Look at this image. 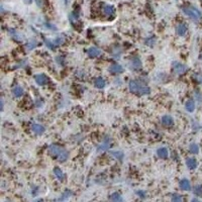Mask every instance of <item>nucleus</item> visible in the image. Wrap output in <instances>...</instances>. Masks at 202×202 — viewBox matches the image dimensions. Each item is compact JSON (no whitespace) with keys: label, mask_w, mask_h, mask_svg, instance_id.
Returning a JSON list of instances; mask_svg holds the SVG:
<instances>
[{"label":"nucleus","mask_w":202,"mask_h":202,"mask_svg":"<svg viewBox=\"0 0 202 202\" xmlns=\"http://www.w3.org/2000/svg\"><path fill=\"white\" fill-rule=\"evenodd\" d=\"M179 186L183 191H190L191 190V183L188 179H182L179 183Z\"/></svg>","instance_id":"obj_10"},{"label":"nucleus","mask_w":202,"mask_h":202,"mask_svg":"<svg viewBox=\"0 0 202 202\" xmlns=\"http://www.w3.org/2000/svg\"><path fill=\"white\" fill-rule=\"evenodd\" d=\"M182 10L187 16H189L190 18H192V19L195 20V21L199 20L202 17L201 11L194 6H185V7H183Z\"/></svg>","instance_id":"obj_3"},{"label":"nucleus","mask_w":202,"mask_h":202,"mask_svg":"<svg viewBox=\"0 0 202 202\" xmlns=\"http://www.w3.org/2000/svg\"><path fill=\"white\" fill-rule=\"evenodd\" d=\"M195 78H196V80H197L199 83H202V75H201V74H197V75H195Z\"/></svg>","instance_id":"obj_32"},{"label":"nucleus","mask_w":202,"mask_h":202,"mask_svg":"<svg viewBox=\"0 0 202 202\" xmlns=\"http://www.w3.org/2000/svg\"><path fill=\"white\" fill-rule=\"evenodd\" d=\"M35 2H36V4H38V6H43V1L42 0H35Z\"/></svg>","instance_id":"obj_34"},{"label":"nucleus","mask_w":202,"mask_h":202,"mask_svg":"<svg viewBox=\"0 0 202 202\" xmlns=\"http://www.w3.org/2000/svg\"><path fill=\"white\" fill-rule=\"evenodd\" d=\"M87 54H88V56H89L90 58H97V57H99L102 54V52H101L100 49H98V47H90V49L87 51Z\"/></svg>","instance_id":"obj_8"},{"label":"nucleus","mask_w":202,"mask_h":202,"mask_svg":"<svg viewBox=\"0 0 202 202\" xmlns=\"http://www.w3.org/2000/svg\"><path fill=\"white\" fill-rule=\"evenodd\" d=\"M189 150L191 154H194V155H196V154L199 153V146H198L197 144H191L189 146Z\"/></svg>","instance_id":"obj_23"},{"label":"nucleus","mask_w":202,"mask_h":202,"mask_svg":"<svg viewBox=\"0 0 202 202\" xmlns=\"http://www.w3.org/2000/svg\"><path fill=\"white\" fill-rule=\"evenodd\" d=\"M35 80L36 84L39 85L43 86V85H46V84L49 82V78L45 75V74H39V75H35Z\"/></svg>","instance_id":"obj_5"},{"label":"nucleus","mask_w":202,"mask_h":202,"mask_svg":"<svg viewBox=\"0 0 202 202\" xmlns=\"http://www.w3.org/2000/svg\"><path fill=\"white\" fill-rule=\"evenodd\" d=\"M103 12L105 15H107V16H111L114 14L115 12V8H114V6H112V5H105L103 7Z\"/></svg>","instance_id":"obj_16"},{"label":"nucleus","mask_w":202,"mask_h":202,"mask_svg":"<svg viewBox=\"0 0 202 202\" xmlns=\"http://www.w3.org/2000/svg\"><path fill=\"white\" fill-rule=\"evenodd\" d=\"M10 35L12 36L13 39H15L16 40H21L23 39V35H19V32H17L15 29H8Z\"/></svg>","instance_id":"obj_22"},{"label":"nucleus","mask_w":202,"mask_h":202,"mask_svg":"<svg viewBox=\"0 0 202 202\" xmlns=\"http://www.w3.org/2000/svg\"><path fill=\"white\" fill-rule=\"evenodd\" d=\"M173 70L177 75H182V74H184L187 70H188V68H187V66L184 65V64L179 63V62H174V63H173Z\"/></svg>","instance_id":"obj_4"},{"label":"nucleus","mask_w":202,"mask_h":202,"mask_svg":"<svg viewBox=\"0 0 202 202\" xmlns=\"http://www.w3.org/2000/svg\"><path fill=\"white\" fill-rule=\"evenodd\" d=\"M73 195V192L72 191H70V190H66L65 192L62 194V197L60 198V200H66V199H68L69 197H71Z\"/></svg>","instance_id":"obj_26"},{"label":"nucleus","mask_w":202,"mask_h":202,"mask_svg":"<svg viewBox=\"0 0 202 202\" xmlns=\"http://www.w3.org/2000/svg\"><path fill=\"white\" fill-rule=\"evenodd\" d=\"M47 152H49V154L51 156L57 158V160L59 162H61V163L67 161L68 158H69V152H68V150H65L64 148H62V146H58V145L50 146Z\"/></svg>","instance_id":"obj_1"},{"label":"nucleus","mask_w":202,"mask_h":202,"mask_svg":"<svg viewBox=\"0 0 202 202\" xmlns=\"http://www.w3.org/2000/svg\"><path fill=\"white\" fill-rule=\"evenodd\" d=\"M195 107H196V105H195V101H194V100L190 99V100L186 101V103H185V109H186L188 112H193L194 110H195Z\"/></svg>","instance_id":"obj_14"},{"label":"nucleus","mask_w":202,"mask_h":202,"mask_svg":"<svg viewBox=\"0 0 202 202\" xmlns=\"http://www.w3.org/2000/svg\"><path fill=\"white\" fill-rule=\"evenodd\" d=\"M145 43H146V45H148V46H150L152 47L154 43H156V39L154 38V36H152V38H149V39H146L145 40Z\"/></svg>","instance_id":"obj_29"},{"label":"nucleus","mask_w":202,"mask_h":202,"mask_svg":"<svg viewBox=\"0 0 202 202\" xmlns=\"http://www.w3.org/2000/svg\"><path fill=\"white\" fill-rule=\"evenodd\" d=\"M157 154L160 158H162V159H166V158L168 157L169 153H168V150L166 148H160L157 150Z\"/></svg>","instance_id":"obj_21"},{"label":"nucleus","mask_w":202,"mask_h":202,"mask_svg":"<svg viewBox=\"0 0 202 202\" xmlns=\"http://www.w3.org/2000/svg\"><path fill=\"white\" fill-rule=\"evenodd\" d=\"M137 194H138V196H141L142 198L146 197V194H145V192H144V191H138V192H137Z\"/></svg>","instance_id":"obj_33"},{"label":"nucleus","mask_w":202,"mask_h":202,"mask_svg":"<svg viewBox=\"0 0 202 202\" xmlns=\"http://www.w3.org/2000/svg\"><path fill=\"white\" fill-rule=\"evenodd\" d=\"M186 166L188 167V169H190V170H194V169H196L198 166V162L195 158H187Z\"/></svg>","instance_id":"obj_9"},{"label":"nucleus","mask_w":202,"mask_h":202,"mask_svg":"<svg viewBox=\"0 0 202 202\" xmlns=\"http://www.w3.org/2000/svg\"><path fill=\"white\" fill-rule=\"evenodd\" d=\"M65 43V39L64 38H62V36H60V38H58V39H56L54 40V43L56 46H60V45H62V43Z\"/></svg>","instance_id":"obj_30"},{"label":"nucleus","mask_w":202,"mask_h":202,"mask_svg":"<svg viewBox=\"0 0 202 202\" xmlns=\"http://www.w3.org/2000/svg\"><path fill=\"white\" fill-rule=\"evenodd\" d=\"M109 145H110L109 139H108V138H106V139H104V141L101 142L100 145L98 146L97 150H98V152H104V150H108V148H109Z\"/></svg>","instance_id":"obj_17"},{"label":"nucleus","mask_w":202,"mask_h":202,"mask_svg":"<svg viewBox=\"0 0 202 202\" xmlns=\"http://www.w3.org/2000/svg\"><path fill=\"white\" fill-rule=\"evenodd\" d=\"M187 31H188V27H187V25L185 23H180L176 27V32H177V35L180 36L186 35Z\"/></svg>","instance_id":"obj_6"},{"label":"nucleus","mask_w":202,"mask_h":202,"mask_svg":"<svg viewBox=\"0 0 202 202\" xmlns=\"http://www.w3.org/2000/svg\"><path fill=\"white\" fill-rule=\"evenodd\" d=\"M38 42H36L35 39H31V40H28V42L27 43V45H25V47H27V49L28 51H31V50H34L35 49L36 47H38Z\"/></svg>","instance_id":"obj_20"},{"label":"nucleus","mask_w":202,"mask_h":202,"mask_svg":"<svg viewBox=\"0 0 202 202\" xmlns=\"http://www.w3.org/2000/svg\"><path fill=\"white\" fill-rule=\"evenodd\" d=\"M128 88H130V90L131 92L137 95H146V94H150V92L149 87L142 86L141 83H138L134 80H131L130 82L128 83Z\"/></svg>","instance_id":"obj_2"},{"label":"nucleus","mask_w":202,"mask_h":202,"mask_svg":"<svg viewBox=\"0 0 202 202\" xmlns=\"http://www.w3.org/2000/svg\"><path fill=\"white\" fill-rule=\"evenodd\" d=\"M130 67L134 69V70H138V69H141L142 67V62L139 60V58L138 57H134L130 60Z\"/></svg>","instance_id":"obj_11"},{"label":"nucleus","mask_w":202,"mask_h":202,"mask_svg":"<svg viewBox=\"0 0 202 202\" xmlns=\"http://www.w3.org/2000/svg\"><path fill=\"white\" fill-rule=\"evenodd\" d=\"M31 130L36 134H43V133H45V127H43V126H40V124H36V123L32 124Z\"/></svg>","instance_id":"obj_15"},{"label":"nucleus","mask_w":202,"mask_h":202,"mask_svg":"<svg viewBox=\"0 0 202 202\" xmlns=\"http://www.w3.org/2000/svg\"><path fill=\"white\" fill-rule=\"evenodd\" d=\"M108 71L109 73H111V74H119V73L123 71V67L118 64H112L109 66Z\"/></svg>","instance_id":"obj_7"},{"label":"nucleus","mask_w":202,"mask_h":202,"mask_svg":"<svg viewBox=\"0 0 202 202\" xmlns=\"http://www.w3.org/2000/svg\"><path fill=\"white\" fill-rule=\"evenodd\" d=\"M109 199L114 202H119V201H122V197H121L118 193H112L111 195H110Z\"/></svg>","instance_id":"obj_24"},{"label":"nucleus","mask_w":202,"mask_h":202,"mask_svg":"<svg viewBox=\"0 0 202 202\" xmlns=\"http://www.w3.org/2000/svg\"><path fill=\"white\" fill-rule=\"evenodd\" d=\"M54 174L57 177V179L59 180V181H64L65 175H64L63 172H62V170L60 168H55L54 169Z\"/></svg>","instance_id":"obj_19"},{"label":"nucleus","mask_w":202,"mask_h":202,"mask_svg":"<svg viewBox=\"0 0 202 202\" xmlns=\"http://www.w3.org/2000/svg\"><path fill=\"white\" fill-rule=\"evenodd\" d=\"M110 155H111L112 157L116 158V159L119 160V161L122 160V158H123V154L121 153V152H118V150H114V152H111V153H110Z\"/></svg>","instance_id":"obj_25"},{"label":"nucleus","mask_w":202,"mask_h":202,"mask_svg":"<svg viewBox=\"0 0 202 202\" xmlns=\"http://www.w3.org/2000/svg\"><path fill=\"white\" fill-rule=\"evenodd\" d=\"M172 201H182V197L178 194H173L172 196Z\"/></svg>","instance_id":"obj_31"},{"label":"nucleus","mask_w":202,"mask_h":202,"mask_svg":"<svg viewBox=\"0 0 202 202\" xmlns=\"http://www.w3.org/2000/svg\"><path fill=\"white\" fill-rule=\"evenodd\" d=\"M45 43H46V45H47V47H49V49H51V50H55V47H56V45L52 42V40H50V39H45Z\"/></svg>","instance_id":"obj_28"},{"label":"nucleus","mask_w":202,"mask_h":202,"mask_svg":"<svg viewBox=\"0 0 202 202\" xmlns=\"http://www.w3.org/2000/svg\"><path fill=\"white\" fill-rule=\"evenodd\" d=\"M161 121L164 126H173V123H174V120H173V118H172V116H170V115H164L161 118Z\"/></svg>","instance_id":"obj_13"},{"label":"nucleus","mask_w":202,"mask_h":202,"mask_svg":"<svg viewBox=\"0 0 202 202\" xmlns=\"http://www.w3.org/2000/svg\"><path fill=\"white\" fill-rule=\"evenodd\" d=\"M105 80L102 78V77H98V78H96L94 80V86L98 88V89H102V88H104L105 87Z\"/></svg>","instance_id":"obj_12"},{"label":"nucleus","mask_w":202,"mask_h":202,"mask_svg":"<svg viewBox=\"0 0 202 202\" xmlns=\"http://www.w3.org/2000/svg\"><path fill=\"white\" fill-rule=\"evenodd\" d=\"M194 194L197 196H202V185H196L194 187Z\"/></svg>","instance_id":"obj_27"},{"label":"nucleus","mask_w":202,"mask_h":202,"mask_svg":"<svg viewBox=\"0 0 202 202\" xmlns=\"http://www.w3.org/2000/svg\"><path fill=\"white\" fill-rule=\"evenodd\" d=\"M12 95L14 97H21L23 95V89L20 86H15L12 89Z\"/></svg>","instance_id":"obj_18"},{"label":"nucleus","mask_w":202,"mask_h":202,"mask_svg":"<svg viewBox=\"0 0 202 202\" xmlns=\"http://www.w3.org/2000/svg\"><path fill=\"white\" fill-rule=\"evenodd\" d=\"M65 3L66 4H68V0H65Z\"/></svg>","instance_id":"obj_35"}]
</instances>
